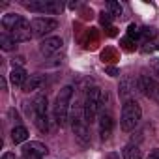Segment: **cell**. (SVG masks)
<instances>
[{"label":"cell","instance_id":"2","mask_svg":"<svg viewBox=\"0 0 159 159\" xmlns=\"http://www.w3.org/2000/svg\"><path fill=\"white\" fill-rule=\"evenodd\" d=\"M140 116H142V111H140V105L135 101V99H129L124 103L122 107V116H120V127L124 131H133L139 122H140Z\"/></svg>","mask_w":159,"mask_h":159},{"label":"cell","instance_id":"6","mask_svg":"<svg viewBox=\"0 0 159 159\" xmlns=\"http://www.w3.org/2000/svg\"><path fill=\"white\" fill-rule=\"evenodd\" d=\"M30 26H32V34L36 38H43L58 28V21L51 19V17H36V19H32Z\"/></svg>","mask_w":159,"mask_h":159},{"label":"cell","instance_id":"5","mask_svg":"<svg viewBox=\"0 0 159 159\" xmlns=\"http://www.w3.org/2000/svg\"><path fill=\"white\" fill-rule=\"evenodd\" d=\"M26 10L30 11H38V13H49V15H56L62 11V2L58 0H34V2H23Z\"/></svg>","mask_w":159,"mask_h":159},{"label":"cell","instance_id":"3","mask_svg":"<svg viewBox=\"0 0 159 159\" xmlns=\"http://www.w3.org/2000/svg\"><path fill=\"white\" fill-rule=\"evenodd\" d=\"M101 90L98 86H92L86 90V98H84V105H83V111H84V120L86 124H92L98 116V109L101 105Z\"/></svg>","mask_w":159,"mask_h":159},{"label":"cell","instance_id":"10","mask_svg":"<svg viewBox=\"0 0 159 159\" xmlns=\"http://www.w3.org/2000/svg\"><path fill=\"white\" fill-rule=\"evenodd\" d=\"M32 36H34V34H32V26H30V23H28L26 19L11 32V38H13L17 43H19V41H28Z\"/></svg>","mask_w":159,"mask_h":159},{"label":"cell","instance_id":"12","mask_svg":"<svg viewBox=\"0 0 159 159\" xmlns=\"http://www.w3.org/2000/svg\"><path fill=\"white\" fill-rule=\"evenodd\" d=\"M23 21H25V19H23L21 15H17V13H8V15H4V17H2V26H4L6 30L13 32V30H15Z\"/></svg>","mask_w":159,"mask_h":159},{"label":"cell","instance_id":"1","mask_svg":"<svg viewBox=\"0 0 159 159\" xmlns=\"http://www.w3.org/2000/svg\"><path fill=\"white\" fill-rule=\"evenodd\" d=\"M73 96V88L71 86H64L60 90V94L56 96L54 101V120L60 127H64L69 120V101Z\"/></svg>","mask_w":159,"mask_h":159},{"label":"cell","instance_id":"23","mask_svg":"<svg viewBox=\"0 0 159 159\" xmlns=\"http://www.w3.org/2000/svg\"><path fill=\"white\" fill-rule=\"evenodd\" d=\"M148 159H159V148H155V150L148 155Z\"/></svg>","mask_w":159,"mask_h":159},{"label":"cell","instance_id":"24","mask_svg":"<svg viewBox=\"0 0 159 159\" xmlns=\"http://www.w3.org/2000/svg\"><path fill=\"white\" fill-rule=\"evenodd\" d=\"M109 15H111V13H105V11H103V13H101V23H103V25H105V23H109V21H111V17H109Z\"/></svg>","mask_w":159,"mask_h":159},{"label":"cell","instance_id":"9","mask_svg":"<svg viewBox=\"0 0 159 159\" xmlns=\"http://www.w3.org/2000/svg\"><path fill=\"white\" fill-rule=\"evenodd\" d=\"M32 111H34V120L47 118V98L43 94H38L32 101Z\"/></svg>","mask_w":159,"mask_h":159},{"label":"cell","instance_id":"17","mask_svg":"<svg viewBox=\"0 0 159 159\" xmlns=\"http://www.w3.org/2000/svg\"><path fill=\"white\" fill-rule=\"evenodd\" d=\"M26 139H28V131H26V127H23V125H15L13 131H11V140H13L15 144H19V142H25Z\"/></svg>","mask_w":159,"mask_h":159},{"label":"cell","instance_id":"20","mask_svg":"<svg viewBox=\"0 0 159 159\" xmlns=\"http://www.w3.org/2000/svg\"><path fill=\"white\" fill-rule=\"evenodd\" d=\"M107 8L111 10V15H112V17H120V15H122V6H120L118 2H114V0L107 2Z\"/></svg>","mask_w":159,"mask_h":159},{"label":"cell","instance_id":"18","mask_svg":"<svg viewBox=\"0 0 159 159\" xmlns=\"http://www.w3.org/2000/svg\"><path fill=\"white\" fill-rule=\"evenodd\" d=\"M15 39L11 38V36H8V34H2V36H0V47H2L4 51H11L13 47H15Z\"/></svg>","mask_w":159,"mask_h":159},{"label":"cell","instance_id":"16","mask_svg":"<svg viewBox=\"0 0 159 159\" xmlns=\"http://www.w3.org/2000/svg\"><path fill=\"white\" fill-rule=\"evenodd\" d=\"M41 83H43V79H41L39 75H30V79H26L23 90H25V92H34V90H38V88L41 86Z\"/></svg>","mask_w":159,"mask_h":159},{"label":"cell","instance_id":"15","mask_svg":"<svg viewBox=\"0 0 159 159\" xmlns=\"http://www.w3.org/2000/svg\"><path fill=\"white\" fill-rule=\"evenodd\" d=\"M122 155L124 159H140L142 157V152L137 144H127L124 150H122Z\"/></svg>","mask_w":159,"mask_h":159},{"label":"cell","instance_id":"19","mask_svg":"<svg viewBox=\"0 0 159 159\" xmlns=\"http://www.w3.org/2000/svg\"><path fill=\"white\" fill-rule=\"evenodd\" d=\"M43 155H39L38 152H34L32 148H28L26 144L23 146V159H41Z\"/></svg>","mask_w":159,"mask_h":159},{"label":"cell","instance_id":"7","mask_svg":"<svg viewBox=\"0 0 159 159\" xmlns=\"http://www.w3.org/2000/svg\"><path fill=\"white\" fill-rule=\"evenodd\" d=\"M137 88H139L146 98L153 99V101L159 105V83H157V81H153V79L148 77V75H142V77L137 79Z\"/></svg>","mask_w":159,"mask_h":159},{"label":"cell","instance_id":"4","mask_svg":"<svg viewBox=\"0 0 159 159\" xmlns=\"http://www.w3.org/2000/svg\"><path fill=\"white\" fill-rule=\"evenodd\" d=\"M71 129L75 133V137L79 139V142L88 144L90 140V131H88V124L84 120V111L83 109H75L71 114Z\"/></svg>","mask_w":159,"mask_h":159},{"label":"cell","instance_id":"14","mask_svg":"<svg viewBox=\"0 0 159 159\" xmlns=\"http://www.w3.org/2000/svg\"><path fill=\"white\" fill-rule=\"evenodd\" d=\"M135 86H137V81H133V79H125V81L120 84V98L129 101V96L135 92Z\"/></svg>","mask_w":159,"mask_h":159},{"label":"cell","instance_id":"25","mask_svg":"<svg viewBox=\"0 0 159 159\" xmlns=\"http://www.w3.org/2000/svg\"><path fill=\"white\" fill-rule=\"evenodd\" d=\"M107 73L112 75V77H116V75H118V69H116V67H107Z\"/></svg>","mask_w":159,"mask_h":159},{"label":"cell","instance_id":"26","mask_svg":"<svg viewBox=\"0 0 159 159\" xmlns=\"http://www.w3.org/2000/svg\"><path fill=\"white\" fill-rule=\"evenodd\" d=\"M2 159H15V153L8 152V153H4V155H2Z\"/></svg>","mask_w":159,"mask_h":159},{"label":"cell","instance_id":"8","mask_svg":"<svg viewBox=\"0 0 159 159\" xmlns=\"http://www.w3.org/2000/svg\"><path fill=\"white\" fill-rule=\"evenodd\" d=\"M62 45H64L62 38L52 36V38H45V39L39 43V51H41V54H45V56H52V54H56V52L62 49Z\"/></svg>","mask_w":159,"mask_h":159},{"label":"cell","instance_id":"21","mask_svg":"<svg viewBox=\"0 0 159 159\" xmlns=\"http://www.w3.org/2000/svg\"><path fill=\"white\" fill-rule=\"evenodd\" d=\"M140 36H142L144 39H152V38L157 36V32H155V28H142V30H140Z\"/></svg>","mask_w":159,"mask_h":159},{"label":"cell","instance_id":"22","mask_svg":"<svg viewBox=\"0 0 159 159\" xmlns=\"http://www.w3.org/2000/svg\"><path fill=\"white\" fill-rule=\"evenodd\" d=\"M150 67H152V71H153V75H155V77H159V58H155V60H152V62H150Z\"/></svg>","mask_w":159,"mask_h":159},{"label":"cell","instance_id":"11","mask_svg":"<svg viewBox=\"0 0 159 159\" xmlns=\"http://www.w3.org/2000/svg\"><path fill=\"white\" fill-rule=\"evenodd\" d=\"M112 125H114L112 116L103 112L101 118H99V133H101V139H103V140H107V139L111 137V133H112Z\"/></svg>","mask_w":159,"mask_h":159},{"label":"cell","instance_id":"13","mask_svg":"<svg viewBox=\"0 0 159 159\" xmlns=\"http://www.w3.org/2000/svg\"><path fill=\"white\" fill-rule=\"evenodd\" d=\"M10 79H11V83L15 84V86H25V83H26V79H28V75H26V71L23 69V67H13L11 69V73H10Z\"/></svg>","mask_w":159,"mask_h":159}]
</instances>
